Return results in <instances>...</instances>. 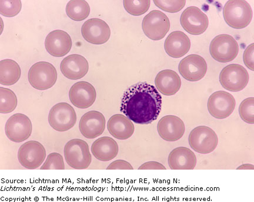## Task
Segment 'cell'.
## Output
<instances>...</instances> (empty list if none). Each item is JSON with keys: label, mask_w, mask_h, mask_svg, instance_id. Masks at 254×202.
Listing matches in <instances>:
<instances>
[{"label": "cell", "mask_w": 254, "mask_h": 202, "mask_svg": "<svg viewBox=\"0 0 254 202\" xmlns=\"http://www.w3.org/2000/svg\"><path fill=\"white\" fill-rule=\"evenodd\" d=\"M163 100L152 85L142 82L129 87L124 93L120 111L130 121L139 125H149L158 118Z\"/></svg>", "instance_id": "1"}, {"label": "cell", "mask_w": 254, "mask_h": 202, "mask_svg": "<svg viewBox=\"0 0 254 202\" xmlns=\"http://www.w3.org/2000/svg\"><path fill=\"white\" fill-rule=\"evenodd\" d=\"M253 9L249 3L244 0H231L225 4L223 16L228 26L242 29L250 24L253 19Z\"/></svg>", "instance_id": "2"}, {"label": "cell", "mask_w": 254, "mask_h": 202, "mask_svg": "<svg viewBox=\"0 0 254 202\" xmlns=\"http://www.w3.org/2000/svg\"><path fill=\"white\" fill-rule=\"evenodd\" d=\"M64 154L66 163L77 170L87 169L92 161L88 144L86 141L74 138L65 145Z\"/></svg>", "instance_id": "3"}, {"label": "cell", "mask_w": 254, "mask_h": 202, "mask_svg": "<svg viewBox=\"0 0 254 202\" xmlns=\"http://www.w3.org/2000/svg\"><path fill=\"white\" fill-rule=\"evenodd\" d=\"M28 78L32 87L39 90H46L56 84L57 72L51 63L40 62L31 66Z\"/></svg>", "instance_id": "4"}, {"label": "cell", "mask_w": 254, "mask_h": 202, "mask_svg": "<svg viewBox=\"0 0 254 202\" xmlns=\"http://www.w3.org/2000/svg\"><path fill=\"white\" fill-rule=\"evenodd\" d=\"M209 52L216 61L228 63L237 58L239 46L233 37L228 34H220L212 40Z\"/></svg>", "instance_id": "5"}, {"label": "cell", "mask_w": 254, "mask_h": 202, "mask_svg": "<svg viewBox=\"0 0 254 202\" xmlns=\"http://www.w3.org/2000/svg\"><path fill=\"white\" fill-rule=\"evenodd\" d=\"M220 81L225 89L238 92L244 90L249 83V72L240 65H228L220 72Z\"/></svg>", "instance_id": "6"}, {"label": "cell", "mask_w": 254, "mask_h": 202, "mask_svg": "<svg viewBox=\"0 0 254 202\" xmlns=\"http://www.w3.org/2000/svg\"><path fill=\"white\" fill-rule=\"evenodd\" d=\"M142 28L149 39H163L170 28V22L166 14L160 10H152L143 19Z\"/></svg>", "instance_id": "7"}, {"label": "cell", "mask_w": 254, "mask_h": 202, "mask_svg": "<svg viewBox=\"0 0 254 202\" xmlns=\"http://www.w3.org/2000/svg\"><path fill=\"white\" fill-rule=\"evenodd\" d=\"M218 143L217 135L207 126H198L190 133V146L198 153L208 154L212 152L217 147Z\"/></svg>", "instance_id": "8"}, {"label": "cell", "mask_w": 254, "mask_h": 202, "mask_svg": "<svg viewBox=\"0 0 254 202\" xmlns=\"http://www.w3.org/2000/svg\"><path fill=\"white\" fill-rule=\"evenodd\" d=\"M77 115L73 107L66 103H60L54 106L49 115V124L58 132H66L74 127Z\"/></svg>", "instance_id": "9"}, {"label": "cell", "mask_w": 254, "mask_h": 202, "mask_svg": "<svg viewBox=\"0 0 254 202\" xmlns=\"http://www.w3.org/2000/svg\"><path fill=\"white\" fill-rule=\"evenodd\" d=\"M18 159L25 169H36L46 159V150L43 145L37 141H28L21 145L18 151Z\"/></svg>", "instance_id": "10"}, {"label": "cell", "mask_w": 254, "mask_h": 202, "mask_svg": "<svg viewBox=\"0 0 254 202\" xmlns=\"http://www.w3.org/2000/svg\"><path fill=\"white\" fill-rule=\"evenodd\" d=\"M33 126L30 119L22 113H16L8 119L5 126V135L9 140L21 143L30 137Z\"/></svg>", "instance_id": "11"}, {"label": "cell", "mask_w": 254, "mask_h": 202, "mask_svg": "<svg viewBox=\"0 0 254 202\" xmlns=\"http://www.w3.org/2000/svg\"><path fill=\"white\" fill-rule=\"evenodd\" d=\"M236 105V99L233 96L225 91L212 93L208 101L209 113L217 119L228 118L233 113Z\"/></svg>", "instance_id": "12"}, {"label": "cell", "mask_w": 254, "mask_h": 202, "mask_svg": "<svg viewBox=\"0 0 254 202\" xmlns=\"http://www.w3.org/2000/svg\"><path fill=\"white\" fill-rule=\"evenodd\" d=\"M180 23L187 33L198 36L204 33L209 24L208 18L199 8L190 6L184 11Z\"/></svg>", "instance_id": "13"}, {"label": "cell", "mask_w": 254, "mask_h": 202, "mask_svg": "<svg viewBox=\"0 0 254 202\" xmlns=\"http://www.w3.org/2000/svg\"><path fill=\"white\" fill-rule=\"evenodd\" d=\"M81 34L87 42L100 45L109 41L111 30L106 21L99 18H91L82 25Z\"/></svg>", "instance_id": "14"}, {"label": "cell", "mask_w": 254, "mask_h": 202, "mask_svg": "<svg viewBox=\"0 0 254 202\" xmlns=\"http://www.w3.org/2000/svg\"><path fill=\"white\" fill-rule=\"evenodd\" d=\"M179 70L182 77L189 81L201 80L207 71L205 60L198 55H190L180 62Z\"/></svg>", "instance_id": "15"}, {"label": "cell", "mask_w": 254, "mask_h": 202, "mask_svg": "<svg viewBox=\"0 0 254 202\" xmlns=\"http://www.w3.org/2000/svg\"><path fill=\"white\" fill-rule=\"evenodd\" d=\"M97 93L94 87L87 81H79L71 87L69 98L73 105L85 109L91 107L96 100Z\"/></svg>", "instance_id": "16"}, {"label": "cell", "mask_w": 254, "mask_h": 202, "mask_svg": "<svg viewBox=\"0 0 254 202\" xmlns=\"http://www.w3.org/2000/svg\"><path fill=\"white\" fill-rule=\"evenodd\" d=\"M106 123L102 113L93 110L82 116L79 123V131L85 138L93 139L103 134Z\"/></svg>", "instance_id": "17"}, {"label": "cell", "mask_w": 254, "mask_h": 202, "mask_svg": "<svg viewBox=\"0 0 254 202\" xmlns=\"http://www.w3.org/2000/svg\"><path fill=\"white\" fill-rule=\"evenodd\" d=\"M157 131L163 140L176 141L183 136L186 127L183 121L179 117L168 115L162 118L158 122Z\"/></svg>", "instance_id": "18"}, {"label": "cell", "mask_w": 254, "mask_h": 202, "mask_svg": "<svg viewBox=\"0 0 254 202\" xmlns=\"http://www.w3.org/2000/svg\"><path fill=\"white\" fill-rule=\"evenodd\" d=\"M48 53L56 58L67 55L72 47V40L67 33L63 30H55L48 34L45 40Z\"/></svg>", "instance_id": "19"}, {"label": "cell", "mask_w": 254, "mask_h": 202, "mask_svg": "<svg viewBox=\"0 0 254 202\" xmlns=\"http://www.w3.org/2000/svg\"><path fill=\"white\" fill-rule=\"evenodd\" d=\"M60 70L68 79L79 80L87 74L88 63L87 59L81 55H69L63 60L60 65Z\"/></svg>", "instance_id": "20"}, {"label": "cell", "mask_w": 254, "mask_h": 202, "mask_svg": "<svg viewBox=\"0 0 254 202\" xmlns=\"http://www.w3.org/2000/svg\"><path fill=\"white\" fill-rule=\"evenodd\" d=\"M190 41L187 34L180 31L170 34L165 41L164 49L168 56L178 59L182 58L190 51Z\"/></svg>", "instance_id": "21"}, {"label": "cell", "mask_w": 254, "mask_h": 202, "mask_svg": "<svg viewBox=\"0 0 254 202\" xmlns=\"http://www.w3.org/2000/svg\"><path fill=\"white\" fill-rule=\"evenodd\" d=\"M155 84L159 93L164 96H173L180 90L182 80L176 71L164 70L158 72Z\"/></svg>", "instance_id": "22"}, {"label": "cell", "mask_w": 254, "mask_h": 202, "mask_svg": "<svg viewBox=\"0 0 254 202\" xmlns=\"http://www.w3.org/2000/svg\"><path fill=\"white\" fill-rule=\"evenodd\" d=\"M195 154L185 147L174 149L168 156V163L172 170H193L196 165Z\"/></svg>", "instance_id": "23"}, {"label": "cell", "mask_w": 254, "mask_h": 202, "mask_svg": "<svg viewBox=\"0 0 254 202\" xmlns=\"http://www.w3.org/2000/svg\"><path fill=\"white\" fill-rule=\"evenodd\" d=\"M110 135L119 140H127L134 132V125L127 116L117 114L111 117L107 123Z\"/></svg>", "instance_id": "24"}, {"label": "cell", "mask_w": 254, "mask_h": 202, "mask_svg": "<svg viewBox=\"0 0 254 202\" xmlns=\"http://www.w3.org/2000/svg\"><path fill=\"white\" fill-rule=\"evenodd\" d=\"M119 145L110 137H102L95 140L91 146V152L97 160L109 162L119 153Z\"/></svg>", "instance_id": "25"}, {"label": "cell", "mask_w": 254, "mask_h": 202, "mask_svg": "<svg viewBox=\"0 0 254 202\" xmlns=\"http://www.w3.org/2000/svg\"><path fill=\"white\" fill-rule=\"evenodd\" d=\"M21 74V68L17 62L10 59L0 62V84L11 86L20 80Z\"/></svg>", "instance_id": "26"}, {"label": "cell", "mask_w": 254, "mask_h": 202, "mask_svg": "<svg viewBox=\"0 0 254 202\" xmlns=\"http://www.w3.org/2000/svg\"><path fill=\"white\" fill-rule=\"evenodd\" d=\"M65 11L66 15L71 20L81 21L86 19L90 15V7L87 1L74 0L68 2Z\"/></svg>", "instance_id": "27"}, {"label": "cell", "mask_w": 254, "mask_h": 202, "mask_svg": "<svg viewBox=\"0 0 254 202\" xmlns=\"http://www.w3.org/2000/svg\"><path fill=\"white\" fill-rule=\"evenodd\" d=\"M17 97L9 88L0 87V113L7 114L14 111L17 106Z\"/></svg>", "instance_id": "28"}, {"label": "cell", "mask_w": 254, "mask_h": 202, "mask_svg": "<svg viewBox=\"0 0 254 202\" xmlns=\"http://www.w3.org/2000/svg\"><path fill=\"white\" fill-rule=\"evenodd\" d=\"M124 7L129 14L139 16L145 13L150 7L151 1L149 0L144 1H124Z\"/></svg>", "instance_id": "29"}, {"label": "cell", "mask_w": 254, "mask_h": 202, "mask_svg": "<svg viewBox=\"0 0 254 202\" xmlns=\"http://www.w3.org/2000/svg\"><path fill=\"white\" fill-rule=\"evenodd\" d=\"M240 118L244 122L253 125L254 123V98L249 97L241 102L239 107Z\"/></svg>", "instance_id": "30"}, {"label": "cell", "mask_w": 254, "mask_h": 202, "mask_svg": "<svg viewBox=\"0 0 254 202\" xmlns=\"http://www.w3.org/2000/svg\"><path fill=\"white\" fill-rule=\"evenodd\" d=\"M22 7V3L19 0H1L0 1V14L3 16L13 17L19 14Z\"/></svg>", "instance_id": "31"}, {"label": "cell", "mask_w": 254, "mask_h": 202, "mask_svg": "<svg viewBox=\"0 0 254 202\" xmlns=\"http://www.w3.org/2000/svg\"><path fill=\"white\" fill-rule=\"evenodd\" d=\"M41 170H64L65 169L64 162L61 154L58 153H50L45 162L40 167Z\"/></svg>", "instance_id": "32"}, {"label": "cell", "mask_w": 254, "mask_h": 202, "mask_svg": "<svg viewBox=\"0 0 254 202\" xmlns=\"http://www.w3.org/2000/svg\"><path fill=\"white\" fill-rule=\"evenodd\" d=\"M154 4L162 10L174 13L179 12L186 5V1H154Z\"/></svg>", "instance_id": "33"}, {"label": "cell", "mask_w": 254, "mask_h": 202, "mask_svg": "<svg viewBox=\"0 0 254 202\" xmlns=\"http://www.w3.org/2000/svg\"><path fill=\"white\" fill-rule=\"evenodd\" d=\"M254 44L252 43L247 47L244 52L243 59L244 62L248 68L251 70H254Z\"/></svg>", "instance_id": "34"}, {"label": "cell", "mask_w": 254, "mask_h": 202, "mask_svg": "<svg viewBox=\"0 0 254 202\" xmlns=\"http://www.w3.org/2000/svg\"><path fill=\"white\" fill-rule=\"evenodd\" d=\"M107 170H133L132 166L129 162L124 160H117L111 163L107 167Z\"/></svg>", "instance_id": "35"}, {"label": "cell", "mask_w": 254, "mask_h": 202, "mask_svg": "<svg viewBox=\"0 0 254 202\" xmlns=\"http://www.w3.org/2000/svg\"><path fill=\"white\" fill-rule=\"evenodd\" d=\"M139 170H166V167L157 162H146L138 168Z\"/></svg>", "instance_id": "36"}, {"label": "cell", "mask_w": 254, "mask_h": 202, "mask_svg": "<svg viewBox=\"0 0 254 202\" xmlns=\"http://www.w3.org/2000/svg\"><path fill=\"white\" fill-rule=\"evenodd\" d=\"M237 170H254V166L250 165V164H244V165H241L238 167Z\"/></svg>", "instance_id": "37"}]
</instances>
